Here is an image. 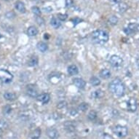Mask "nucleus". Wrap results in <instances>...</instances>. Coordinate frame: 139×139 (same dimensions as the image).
Listing matches in <instances>:
<instances>
[{
    "label": "nucleus",
    "instance_id": "79ce46f5",
    "mask_svg": "<svg viewBox=\"0 0 139 139\" xmlns=\"http://www.w3.org/2000/svg\"><path fill=\"white\" fill-rule=\"evenodd\" d=\"M0 37H1V35H0Z\"/></svg>",
    "mask_w": 139,
    "mask_h": 139
},
{
    "label": "nucleus",
    "instance_id": "c9c22d12",
    "mask_svg": "<svg viewBox=\"0 0 139 139\" xmlns=\"http://www.w3.org/2000/svg\"><path fill=\"white\" fill-rule=\"evenodd\" d=\"M42 10L45 12V13H50L51 11H53V8L50 7H43V9Z\"/></svg>",
    "mask_w": 139,
    "mask_h": 139
},
{
    "label": "nucleus",
    "instance_id": "bb28decb",
    "mask_svg": "<svg viewBox=\"0 0 139 139\" xmlns=\"http://www.w3.org/2000/svg\"><path fill=\"white\" fill-rule=\"evenodd\" d=\"M127 5L125 3L122 2V3L119 4V12H121V13H124V12H125L126 10H127Z\"/></svg>",
    "mask_w": 139,
    "mask_h": 139
},
{
    "label": "nucleus",
    "instance_id": "a878e982",
    "mask_svg": "<svg viewBox=\"0 0 139 139\" xmlns=\"http://www.w3.org/2000/svg\"><path fill=\"white\" fill-rule=\"evenodd\" d=\"M109 23L112 24V25H116V23H118V18L117 17L115 16V15H112L109 18Z\"/></svg>",
    "mask_w": 139,
    "mask_h": 139
},
{
    "label": "nucleus",
    "instance_id": "a211bd4d",
    "mask_svg": "<svg viewBox=\"0 0 139 139\" xmlns=\"http://www.w3.org/2000/svg\"><path fill=\"white\" fill-rule=\"evenodd\" d=\"M37 47L38 50H40V52L42 53H45L46 52L47 49H48V46L46 43H45L43 42H38L37 45Z\"/></svg>",
    "mask_w": 139,
    "mask_h": 139
},
{
    "label": "nucleus",
    "instance_id": "393cba45",
    "mask_svg": "<svg viewBox=\"0 0 139 139\" xmlns=\"http://www.w3.org/2000/svg\"><path fill=\"white\" fill-rule=\"evenodd\" d=\"M97 112H96V111H94V110H92V111H90L88 114V115H87V117H88V119L90 120H91V121H93V120H95V119L97 118Z\"/></svg>",
    "mask_w": 139,
    "mask_h": 139
},
{
    "label": "nucleus",
    "instance_id": "7ed1b4c3",
    "mask_svg": "<svg viewBox=\"0 0 139 139\" xmlns=\"http://www.w3.org/2000/svg\"><path fill=\"white\" fill-rule=\"evenodd\" d=\"M13 75L9 71L6 69H0V80L4 83H9L12 82Z\"/></svg>",
    "mask_w": 139,
    "mask_h": 139
},
{
    "label": "nucleus",
    "instance_id": "f8f14e48",
    "mask_svg": "<svg viewBox=\"0 0 139 139\" xmlns=\"http://www.w3.org/2000/svg\"><path fill=\"white\" fill-rule=\"evenodd\" d=\"M15 7L18 12H20V13H26V7H25V4L23 2H20V1H18L15 4Z\"/></svg>",
    "mask_w": 139,
    "mask_h": 139
},
{
    "label": "nucleus",
    "instance_id": "6e6552de",
    "mask_svg": "<svg viewBox=\"0 0 139 139\" xmlns=\"http://www.w3.org/2000/svg\"><path fill=\"white\" fill-rule=\"evenodd\" d=\"M138 31V24L136 23H130L127 28L124 29V31L126 34L130 35L132 33H135Z\"/></svg>",
    "mask_w": 139,
    "mask_h": 139
},
{
    "label": "nucleus",
    "instance_id": "412c9836",
    "mask_svg": "<svg viewBox=\"0 0 139 139\" xmlns=\"http://www.w3.org/2000/svg\"><path fill=\"white\" fill-rule=\"evenodd\" d=\"M9 127V125L5 119H0V130L5 131Z\"/></svg>",
    "mask_w": 139,
    "mask_h": 139
},
{
    "label": "nucleus",
    "instance_id": "4be33fe9",
    "mask_svg": "<svg viewBox=\"0 0 139 139\" xmlns=\"http://www.w3.org/2000/svg\"><path fill=\"white\" fill-rule=\"evenodd\" d=\"M38 62H39V60H38V58L37 56H32L29 60L28 62V65L29 66H37L38 64Z\"/></svg>",
    "mask_w": 139,
    "mask_h": 139
},
{
    "label": "nucleus",
    "instance_id": "72a5a7b5",
    "mask_svg": "<svg viewBox=\"0 0 139 139\" xmlns=\"http://www.w3.org/2000/svg\"><path fill=\"white\" fill-rule=\"evenodd\" d=\"M65 125H66V129L68 130L70 132H71V131H74V127L72 125H71L69 123V125H67L66 124H65Z\"/></svg>",
    "mask_w": 139,
    "mask_h": 139
},
{
    "label": "nucleus",
    "instance_id": "9d476101",
    "mask_svg": "<svg viewBox=\"0 0 139 139\" xmlns=\"http://www.w3.org/2000/svg\"><path fill=\"white\" fill-rule=\"evenodd\" d=\"M37 100L43 104L48 103L50 100V96L48 93H42L37 96Z\"/></svg>",
    "mask_w": 139,
    "mask_h": 139
},
{
    "label": "nucleus",
    "instance_id": "aec40b11",
    "mask_svg": "<svg viewBox=\"0 0 139 139\" xmlns=\"http://www.w3.org/2000/svg\"><path fill=\"white\" fill-rule=\"evenodd\" d=\"M41 136V129L37 128L33 131V132L31 134V139H39Z\"/></svg>",
    "mask_w": 139,
    "mask_h": 139
},
{
    "label": "nucleus",
    "instance_id": "2f4dec72",
    "mask_svg": "<svg viewBox=\"0 0 139 139\" xmlns=\"http://www.w3.org/2000/svg\"><path fill=\"white\" fill-rule=\"evenodd\" d=\"M66 101H60V102L58 103V104L57 105V107L58 108V109H63V108H65L66 106Z\"/></svg>",
    "mask_w": 139,
    "mask_h": 139
},
{
    "label": "nucleus",
    "instance_id": "f3484780",
    "mask_svg": "<svg viewBox=\"0 0 139 139\" xmlns=\"http://www.w3.org/2000/svg\"><path fill=\"white\" fill-rule=\"evenodd\" d=\"M105 95L104 92L102 90L98 89L95 90L94 92H93L92 93V97L94 98H101Z\"/></svg>",
    "mask_w": 139,
    "mask_h": 139
},
{
    "label": "nucleus",
    "instance_id": "58836bf2",
    "mask_svg": "<svg viewBox=\"0 0 139 139\" xmlns=\"http://www.w3.org/2000/svg\"><path fill=\"white\" fill-rule=\"evenodd\" d=\"M44 38H45V40H49V38H50V35H49L48 34H45V35H44Z\"/></svg>",
    "mask_w": 139,
    "mask_h": 139
},
{
    "label": "nucleus",
    "instance_id": "7c9ffc66",
    "mask_svg": "<svg viewBox=\"0 0 139 139\" xmlns=\"http://www.w3.org/2000/svg\"><path fill=\"white\" fill-rule=\"evenodd\" d=\"M71 22L73 23V24L74 25V26H76L77 24H79V23H81V22L82 21V19H80V18H77V17L74 18H73V19H71Z\"/></svg>",
    "mask_w": 139,
    "mask_h": 139
},
{
    "label": "nucleus",
    "instance_id": "b1692460",
    "mask_svg": "<svg viewBox=\"0 0 139 139\" xmlns=\"http://www.w3.org/2000/svg\"><path fill=\"white\" fill-rule=\"evenodd\" d=\"M78 109H79V110H80L81 112H86L87 110L89 109V105H88V103H80V104Z\"/></svg>",
    "mask_w": 139,
    "mask_h": 139
},
{
    "label": "nucleus",
    "instance_id": "473e14b6",
    "mask_svg": "<svg viewBox=\"0 0 139 139\" xmlns=\"http://www.w3.org/2000/svg\"><path fill=\"white\" fill-rule=\"evenodd\" d=\"M6 17H7V18H10V19H11V18H14L15 17V14L13 12H8V13H6Z\"/></svg>",
    "mask_w": 139,
    "mask_h": 139
},
{
    "label": "nucleus",
    "instance_id": "f03ea898",
    "mask_svg": "<svg viewBox=\"0 0 139 139\" xmlns=\"http://www.w3.org/2000/svg\"><path fill=\"white\" fill-rule=\"evenodd\" d=\"M109 34L105 31L96 30L92 34V40L94 43L98 45H103L109 40Z\"/></svg>",
    "mask_w": 139,
    "mask_h": 139
},
{
    "label": "nucleus",
    "instance_id": "ddd939ff",
    "mask_svg": "<svg viewBox=\"0 0 139 139\" xmlns=\"http://www.w3.org/2000/svg\"><path fill=\"white\" fill-rule=\"evenodd\" d=\"M4 99L7 100L8 101H14L17 99V95L15 93L7 92L4 94Z\"/></svg>",
    "mask_w": 139,
    "mask_h": 139
},
{
    "label": "nucleus",
    "instance_id": "2eb2a0df",
    "mask_svg": "<svg viewBox=\"0 0 139 139\" xmlns=\"http://www.w3.org/2000/svg\"><path fill=\"white\" fill-rule=\"evenodd\" d=\"M68 73L71 76L76 75L79 73V69L77 68V66L75 65H71L68 67Z\"/></svg>",
    "mask_w": 139,
    "mask_h": 139
},
{
    "label": "nucleus",
    "instance_id": "c756f323",
    "mask_svg": "<svg viewBox=\"0 0 139 139\" xmlns=\"http://www.w3.org/2000/svg\"><path fill=\"white\" fill-rule=\"evenodd\" d=\"M11 112H12V109H11L10 106L7 105V106H4V108H3L4 114H10Z\"/></svg>",
    "mask_w": 139,
    "mask_h": 139
},
{
    "label": "nucleus",
    "instance_id": "f704fd0d",
    "mask_svg": "<svg viewBox=\"0 0 139 139\" xmlns=\"http://www.w3.org/2000/svg\"><path fill=\"white\" fill-rule=\"evenodd\" d=\"M74 4L73 0H66V5L67 7H71Z\"/></svg>",
    "mask_w": 139,
    "mask_h": 139
},
{
    "label": "nucleus",
    "instance_id": "9b49d317",
    "mask_svg": "<svg viewBox=\"0 0 139 139\" xmlns=\"http://www.w3.org/2000/svg\"><path fill=\"white\" fill-rule=\"evenodd\" d=\"M74 85L79 89H84L86 86V82L82 78H75L73 80Z\"/></svg>",
    "mask_w": 139,
    "mask_h": 139
},
{
    "label": "nucleus",
    "instance_id": "a19ab883",
    "mask_svg": "<svg viewBox=\"0 0 139 139\" xmlns=\"http://www.w3.org/2000/svg\"><path fill=\"white\" fill-rule=\"evenodd\" d=\"M5 1H9V0H5Z\"/></svg>",
    "mask_w": 139,
    "mask_h": 139
},
{
    "label": "nucleus",
    "instance_id": "5701e85b",
    "mask_svg": "<svg viewBox=\"0 0 139 139\" xmlns=\"http://www.w3.org/2000/svg\"><path fill=\"white\" fill-rule=\"evenodd\" d=\"M90 84H91L93 86H98L100 84H101L100 80L98 77H96V76L91 77L90 80Z\"/></svg>",
    "mask_w": 139,
    "mask_h": 139
},
{
    "label": "nucleus",
    "instance_id": "e433bc0d",
    "mask_svg": "<svg viewBox=\"0 0 139 139\" xmlns=\"http://www.w3.org/2000/svg\"><path fill=\"white\" fill-rule=\"evenodd\" d=\"M36 20H37V23H38V24H40V25H41V24H42V23H44L43 19H42V18H40V16L37 17V19H36Z\"/></svg>",
    "mask_w": 139,
    "mask_h": 139
},
{
    "label": "nucleus",
    "instance_id": "c85d7f7f",
    "mask_svg": "<svg viewBox=\"0 0 139 139\" xmlns=\"http://www.w3.org/2000/svg\"><path fill=\"white\" fill-rule=\"evenodd\" d=\"M57 17H58V19L61 21L63 20H66L67 19V17L68 15L66 14H62V13H58L57 15Z\"/></svg>",
    "mask_w": 139,
    "mask_h": 139
},
{
    "label": "nucleus",
    "instance_id": "cd10ccee",
    "mask_svg": "<svg viewBox=\"0 0 139 139\" xmlns=\"http://www.w3.org/2000/svg\"><path fill=\"white\" fill-rule=\"evenodd\" d=\"M31 10H32L33 13L35 14L37 16H40V15H41V10H40V9L38 7H36V6L32 7H31Z\"/></svg>",
    "mask_w": 139,
    "mask_h": 139
},
{
    "label": "nucleus",
    "instance_id": "20e7f679",
    "mask_svg": "<svg viewBox=\"0 0 139 139\" xmlns=\"http://www.w3.org/2000/svg\"><path fill=\"white\" fill-rule=\"evenodd\" d=\"M114 132L119 138H125L128 134V130L125 126L116 125L114 128Z\"/></svg>",
    "mask_w": 139,
    "mask_h": 139
},
{
    "label": "nucleus",
    "instance_id": "4c0bfd02",
    "mask_svg": "<svg viewBox=\"0 0 139 139\" xmlns=\"http://www.w3.org/2000/svg\"><path fill=\"white\" fill-rule=\"evenodd\" d=\"M70 114H71L72 116H75L76 114H77V111H76V109H75V110H74V109L71 110V112H70Z\"/></svg>",
    "mask_w": 139,
    "mask_h": 139
},
{
    "label": "nucleus",
    "instance_id": "ea45409f",
    "mask_svg": "<svg viewBox=\"0 0 139 139\" xmlns=\"http://www.w3.org/2000/svg\"><path fill=\"white\" fill-rule=\"evenodd\" d=\"M2 136H0V139H2Z\"/></svg>",
    "mask_w": 139,
    "mask_h": 139
},
{
    "label": "nucleus",
    "instance_id": "4468645a",
    "mask_svg": "<svg viewBox=\"0 0 139 139\" xmlns=\"http://www.w3.org/2000/svg\"><path fill=\"white\" fill-rule=\"evenodd\" d=\"M100 76L103 79V80H107L110 78V76L112 75L111 74V71H110L109 69H102L101 71H100Z\"/></svg>",
    "mask_w": 139,
    "mask_h": 139
},
{
    "label": "nucleus",
    "instance_id": "f257e3e1",
    "mask_svg": "<svg viewBox=\"0 0 139 139\" xmlns=\"http://www.w3.org/2000/svg\"><path fill=\"white\" fill-rule=\"evenodd\" d=\"M109 90L114 95L121 97L124 95L125 88L122 81L119 79H116L109 84Z\"/></svg>",
    "mask_w": 139,
    "mask_h": 139
},
{
    "label": "nucleus",
    "instance_id": "423d86ee",
    "mask_svg": "<svg viewBox=\"0 0 139 139\" xmlns=\"http://www.w3.org/2000/svg\"><path fill=\"white\" fill-rule=\"evenodd\" d=\"M123 62V59L118 55H114L112 56H111L109 59L110 64L114 68H117V67L122 66Z\"/></svg>",
    "mask_w": 139,
    "mask_h": 139
},
{
    "label": "nucleus",
    "instance_id": "1a4fd4ad",
    "mask_svg": "<svg viewBox=\"0 0 139 139\" xmlns=\"http://www.w3.org/2000/svg\"><path fill=\"white\" fill-rule=\"evenodd\" d=\"M47 135L50 138V139H58V138L59 137V132L55 128L50 127L47 130Z\"/></svg>",
    "mask_w": 139,
    "mask_h": 139
},
{
    "label": "nucleus",
    "instance_id": "39448f33",
    "mask_svg": "<svg viewBox=\"0 0 139 139\" xmlns=\"http://www.w3.org/2000/svg\"><path fill=\"white\" fill-rule=\"evenodd\" d=\"M26 93L28 96L31 98H37V96H39V91L37 87L32 84L28 85L26 86Z\"/></svg>",
    "mask_w": 139,
    "mask_h": 139
},
{
    "label": "nucleus",
    "instance_id": "6ab92c4d",
    "mask_svg": "<svg viewBox=\"0 0 139 139\" xmlns=\"http://www.w3.org/2000/svg\"><path fill=\"white\" fill-rule=\"evenodd\" d=\"M50 25L55 28V29H58L60 25H61V23H60V20L58 19V18H53L51 20H50Z\"/></svg>",
    "mask_w": 139,
    "mask_h": 139
},
{
    "label": "nucleus",
    "instance_id": "dca6fc26",
    "mask_svg": "<svg viewBox=\"0 0 139 139\" xmlns=\"http://www.w3.org/2000/svg\"><path fill=\"white\" fill-rule=\"evenodd\" d=\"M27 34H28V35L30 36V37H34V36L37 35V34H38V29L35 26H31L28 28Z\"/></svg>",
    "mask_w": 139,
    "mask_h": 139
},
{
    "label": "nucleus",
    "instance_id": "0eeeda50",
    "mask_svg": "<svg viewBox=\"0 0 139 139\" xmlns=\"http://www.w3.org/2000/svg\"><path fill=\"white\" fill-rule=\"evenodd\" d=\"M127 110L129 112H135L136 110H137V108H138V104H137V101L135 98H130L128 101H127Z\"/></svg>",
    "mask_w": 139,
    "mask_h": 139
}]
</instances>
